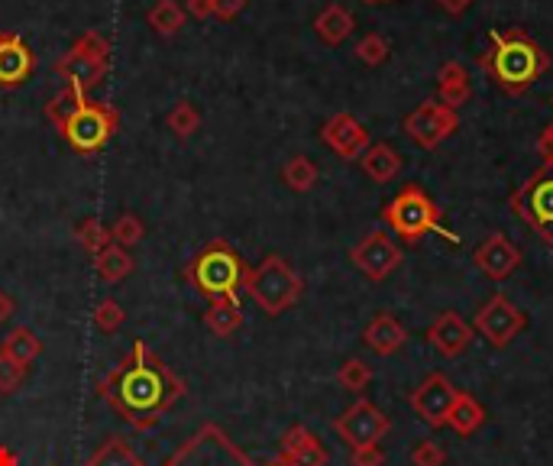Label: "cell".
Segmentation results:
<instances>
[{"label":"cell","instance_id":"7c38bea8","mask_svg":"<svg viewBox=\"0 0 553 466\" xmlns=\"http://www.w3.org/2000/svg\"><path fill=\"white\" fill-rule=\"evenodd\" d=\"M350 259H353V266L363 272L366 279L382 282V279H389L398 266H402V250H398V243L389 237V233L372 230L353 246Z\"/></svg>","mask_w":553,"mask_h":466},{"label":"cell","instance_id":"cb8c5ba5","mask_svg":"<svg viewBox=\"0 0 553 466\" xmlns=\"http://www.w3.org/2000/svg\"><path fill=\"white\" fill-rule=\"evenodd\" d=\"M482 424H486V408H482V402L473 399L469 392L456 395V402L450 408V418H447V428L469 437V434H476Z\"/></svg>","mask_w":553,"mask_h":466},{"label":"cell","instance_id":"b9f144b4","mask_svg":"<svg viewBox=\"0 0 553 466\" xmlns=\"http://www.w3.org/2000/svg\"><path fill=\"white\" fill-rule=\"evenodd\" d=\"M185 13L195 20H207L214 17V0H185Z\"/></svg>","mask_w":553,"mask_h":466},{"label":"cell","instance_id":"ab89813d","mask_svg":"<svg viewBox=\"0 0 553 466\" xmlns=\"http://www.w3.org/2000/svg\"><path fill=\"white\" fill-rule=\"evenodd\" d=\"M537 156L544 159V166H553V123H547L537 136Z\"/></svg>","mask_w":553,"mask_h":466},{"label":"cell","instance_id":"5bb4252c","mask_svg":"<svg viewBox=\"0 0 553 466\" xmlns=\"http://www.w3.org/2000/svg\"><path fill=\"white\" fill-rule=\"evenodd\" d=\"M321 140H324L327 149H334L343 162L359 159L369 149V143H372L369 130L353 114H334V117H330L321 127Z\"/></svg>","mask_w":553,"mask_h":466},{"label":"cell","instance_id":"ee69618b","mask_svg":"<svg viewBox=\"0 0 553 466\" xmlns=\"http://www.w3.org/2000/svg\"><path fill=\"white\" fill-rule=\"evenodd\" d=\"M13 311H17V301H13L7 292H0V324L13 318Z\"/></svg>","mask_w":553,"mask_h":466},{"label":"cell","instance_id":"1f68e13d","mask_svg":"<svg viewBox=\"0 0 553 466\" xmlns=\"http://www.w3.org/2000/svg\"><path fill=\"white\" fill-rule=\"evenodd\" d=\"M337 382H340V389H347V392H366V386L372 382V369L359 360V356H350V360H343V366L337 369Z\"/></svg>","mask_w":553,"mask_h":466},{"label":"cell","instance_id":"e575fe53","mask_svg":"<svg viewBox=\"0 0 553 466\" xmlns=\"http://www.w3.org/2000/svg\"><path fill=\"white\" fill-rule=\"evenodd\" d=\"M389 52H392L389 39L379 36V33H369V36H363L356 43V59L363 65H372V68L382 65V62H389Z\"/></svg>","mask_w":553,"mask_h":466},{"label":"cell","instance_id":"d6a6232c","mask_svg":"<svg viewBox=\"0 0 553 466\" xmlns=\"http://www.w3.org/2000/svg\"><path fill=\"white\" fill-rule=\"evenodd\" d=\"M78 243L85 246L91 256H98L104 246H110L114 240H110V227H104L101 217H85L78 227Z\"/></svg>","mask_w":553,"mask_h":466},{"label":"cell","instance_id":"ffe728a7","mask_svg":"<svg viewBox=\"0 0 553 466\" xmlns=\"http://www.w3.org/2000/svg\"><path fill=\"white\" fill-rule=\"evenodd\" d=\"M437 94H440V104H447V107H463L469 101V94H473V85H469V72H466V65L460 62H444L440 65V72H437Z\"/></svg>","mask_w":553,"mask_h":466},{"label":"cell","instance_id":"7bdbcfd3","mask_svg":"<svg viewBox=\"0 0 553 466\" xmlns=\"http://www.w3.org/2000/svg\"><path fill=\"white\" fill-rule=\"evenodd\" d=\"M440 7H444L450 17H463V13L469 10V4H473V0H437Z\"/></svg>","mask_w":553,"mask_h":466},{"label":"cell","instance_id":"277c9868","mask_svg":"<svg viewBox=\"0 0 553 466\" xmlns=\"http://www.w3.org/2000/svg\"><path fill=\"white\" fill-rule=\"evenodd\" d=\"M246 295H250L259 311H266L269 318H279L288 308L298 305V298L304 292V282L298 272L288 266L285 256H266L256 269L246 272L243 282Z\"/></svg>","mask_w":553,"mask_h":466},{"label":"cell","instance_id":"bcb514c9","mask_svg":"<svg viewBox=\"0 0 553 466\" xmlns=\"http://www.w3.org/2000/svg\"><path fill=\"white\" fill-rule=\"evenodd\" d=\"M363 4H392V0H363Z\"/></svg>","mask_w":553,"mask_h":466},{"label":"cell","instance_id":"74e56055","mask_svg":"<svg viewBox=\"0 0 553 466\" xmlns=\"http://www.w3.org/2000/svg\"><path fill=\"white\" fill-rule=\"evenodd\" d=\"M444 460H447V454L437 441H421L418 447L411 450L414 466H444Z\"/></svg>","mask_w":553,"mask_h":466},{"label":"cell","instance_id":"8d00e7d4","mask_svg":"<svg viewBox=\"0 0 553 466\" xmlns=\"http://www.w3.org/2000/svg\"><path fill=\"white\" fill-rule=\"evenodd\" d=\"M26 369H30V366L10 360L7 353H0V395L17 392L23 386V379H26Z\"/></svg>","mask_w":553,"mask_h":466},{"label":"cell","instance_id":"3957f363","mask_svg":"<svg viewBox=\"0 0 553 466\" xmlns=\"http://www.w3.org/2000/svg\"><path fill=\"white\" fill-rule=\"evenodd\" d=\"M246 263L224 240H214L185 266V276L207 298H237L246 282Z\"/></svg>","mask_w":553,"mask_h":466},{"label":"cell","instance_id":"d590c367","mask_svg":"<svg viewBox=\"0 0 553 466\" xmlns=\"http://www.w3.org/2000/svg\"><path fill=\"white\" fill-rule=\"evenodd\" d=\"M123 318H127V311L120 308V301L114 298H104L98 308H94V327L104 334H117L123 327Z\"/></svg>","mask_w":553,"mask_h":466},{"label":"cell","instance_id":"f6af8a7d","mask_svg":"<svg viewBox=\"0 0 553 466\" xmlns=\"http://www.w3.org/2000/svg\"><path fill=\"white\" fill-rule=\"evenodd\" d=\"M0 466H17V457H13L7 447H0Z\"/></svg>","mask_w":553,"mask_h":466},{"label":"cell","instance_id":"52a82bcc","mask_svg":"<svg viewBox=\"0 0 553 466\" xmlns=\"http://www.w3.org/2000/svg\"><path fill=\"white\" fill-rule=\"evenodd\" d=\"M107 62H110V39L88 30L65 52V59L59 62V75L65 78V85L88 94L91 88H98L101 78L107 75Z\"/></svg>","mask_w":553,"mask_h":466},{"label":"cell","instance_id":"9a60e30c","mask_svg":"<svg viewBox=\"0 0 553 466\" xmlns=\"http://www.w3.org/2000/svg\"><path fill=\"white\" fill-rule=\"evenodd\" d=\"M476 266L486 272L492 282H505L508 276H515L518 266H521V250L511 243L505 233H492L476 250Z\"/></svg>","mask_w":553,"mask_h":466},{"label":"cell","instance_id":"836d02e7","mask_svg":"<svg viewBox=\"0 0 553 466\" xmlns=\"http://www.w3.org/2000/svg\"><path fill=\"white\" fill-rule=\"evenodd\" d=\"M146 237V227L136 214H120L114 224H110V240H114L117 246H136Z\"/></svg>","mask_w":553,"mask_h":466},{"label":"cell","instance_id":"f35d334b","mask_svg":"<svg viewBox=\"0 0 553 466\" xmlns=\"http://www.w3.org/2000/svg\"><path fill=\"white\" fill-rule=\"evenodd\" d=\"M353 466H382L385 463V450L379 444H369V447H356L350 450Z\"/></svg>","mask_w":553,"mask_h":466},{"label":"cell","instance_id":"ac0fdd59","mask_svg":"<svg viewBox=\"0 0 553 466\" xmlns=\"http://www.w3.org/2000/svg\"><path fill=\"white\" fill-rule=\"evenodd\" d=\"M282 463L288 466H327V447L304 424L288 428L282 437Z\"/></svg>","mask_w":553,"mask_h":466},{"label":"cell","instance_id":"603a6c76","mask_svg":"<svg viewBox=\"0 0 553 466\" xmlns=\"http://www.w3.org/2000/svg\"><path fill=\"white\" fill-rule=\"evenodd\" d=\"M359 162H363V172L379 185L392 182V178L402 172V156H398L389 143H369V149L359 156Z\"/></svg>","mask_w":553,"mask_h":466},{"label":"cell","instance_id":"30bf717a","mask_svg":"<svg viewBox=\"0 0 553 466\" xmlns=\"http://www.w3.org/2000/svg\"><path fill=\"white\" fill-rule=\"evenodd\" d=\"M460 130V114L440 101H421L405 117V133L421 149H437L440 143Z\"/></svg>","mask_w":553,"mask_h":466},{"label":"cell","instance_id":"7dc6e473","mask_svg":"<svg viewBox=\"0 0 553 466\" xmlns=\"http://www.w3.org/2000/svg\"><path fill=\"white\" fill-rule=\"evenodd\" d=\"M269 466H288V463H282V460H279V463H269Z\"/></svg>","mask_w":553,"mask_h":466},{"label":"cell","instance_id":"7a4b0ae2","mask_svg":"<svg viewBox=\"0 0 553 466\" xmlns=\"http://www.w3.org/2000/svg\"><path fill=\"white\" fill-rule=\"evenodd\" d=\"M479 68L505 94H524L550 68V56L524 30L492 33V46L479 56Z\"/></svg>","mask_w":553,"mask_h":466},{"label":"cell","instance_id":"83f0119b","mask_svg":"<svg viewBox=\"0 0 553 466\" xmlns=\"http://www.w3.org/2000/svg\"><path fill=\"white\" fill-rule=\"evenodd\" d=\"M185 17H188V13L182 10V4H178V0H159V4L146 13L149 26L159 36H175L185 26Z\"/></svg>","mask_w":553,"mask_h":466},{"label":"cell","instance_id":"8fae6325","mask_svg":"<svg viewBox=\"0 0 553 466\" xmlns=\"http://www.w3.org/2000/svg\"><path fill=\"white\" fill-rule=\"evenodd\" d=\"M524 324H528L524 311L505 295H492L486 305L476 311V331L486 337L492 347H508L511 340L524 331Z\"/></svg>","mask_w":553,"mask_h":466},{"label":"cell","instance_id":"ba28073f","mask_svg":"<svg viewBox=\"0 0 553 466\" xmlns=\"http://www.w3.org/2000/svg\"><path fill=\"white\" fill-rule=\"evenodd\" d=\"M120 117L110 104L101 101H85L78 111L68 117V123L62 127L65 143L78 149V153H98L110 143V136L117 133Z\"/></svg>","mask_w":553,"mask_h":466},{"label":"cell","instance_id":"e0dca14e","mask_svg":"<svg viewBox=\"0 0 553 466\" xmlns=\"http://www.w3.org/2000/svg\"><path fill=\"white\" fill-rule=\"evenodd\" d=\"M427 340H431L437 353H444L453 360V356L466 353L469 344H473V327H469L456 311H440L434 324L427 327Z\"/></svg>","mask_w":553,"mask_h":466},{"label":"cell","instance_id":"d4e9b609","mask_svg":"<svg viewBox=\"0 0 553 466\" xmlns=\"http://www.w3.org/2000/svg\"><path fill=\"white\" fill-rule=\"evenodd\" d=\"M133 256L127 246H117V243H110L104 246V250L94 256V269H98V276L101 282H123L133 272Z\"/></svg>","mask_w":553,"mask_h":466},{"label":"cell","instance_id":"f1b7e54d","mask_svg":"<svg viewBox=\"0 0 553 466\" xmlns=\"http://www.w3.org/2000/svg\"><path fill=\"white\" fill-rule=\"evenodd\" d=\"M88 101V94L85 91H78V88H72V85H65L62 91H55L52 98H49V104H46V117L55 123V127H65L68 123V117H72L81 104Z\"/></svg>","mask_w":553,"mask_h":466},{"label":"cell","instance_id":"9c48e42d","mask_svg":"<svg viewBox=\"0 0 553 466\" xmlns=\"http://www.w3.org/2000/svg\"><path fill=\"white\" fill-rule=\"evenodd\" d=\"M392 428V421L389 415L379 408V405H372L369 399H359L353 402L343 415L334 421V431L340 434V441L347 444L350 450L356 447H369V444H379L385 434H389Z\"/></svg>","mask_w":553,"mask_h":466},{"label":"cell","instance_id":"484cf974","mask_svg":"<svg viewBox=\"0 0 553 466\" xmlns=\"http://www.w3.org/2000/svg\"><path fill=\"white\" fill-rule=\"evenodd\" d=\"M0 353H7L10 360H17L23 366H30L39 360V353H43V340L36 337V331H30L26 324L13 327V331L4 337V347H0Z\"/></svg>","mask_w":553,"mask_h":466},{"label":"cell","instance_id":"5b68a950","mask_svg":"<svg viewBox=\"0 0 553 466\" xmlns=\"http://www.w3.org/2000/svg\"><path fill=\"white\" fill-rule=\"evenodd\" d=\"M382 221L392 227V233H398L405 243H418L427 233H444L450 240V233L440 227V208L434 204V198L427 195L418 185H405L398 195L382 208Z\"/></svg>","mask_w":553,"mask_h":466},{"label":"cell","instance_id":"8992f818","mask_svg":"<svg viewBox=\"0 0 553 466\" xmlns=\"http://www.w3.org/2000/svg\"><path fill=\"white\" fill-rule=\"evenodd\" d=\"M511 211L553 246V166H541L511 191Z\"/></svg>","mask_w":553,"mask_h":466},{"label":"cell","instance_id":"44dd1931","mask_svg":"<svg viewBox=\"0 0 553 466\" xmlns=\"http://www.w3.org/2000/svg\"><path fill=\"white\" fill-rule=\"evenodd\" d=\"M353 30H356V17L340 4L324 7L314 20V33L321 36V43H327V46H340Z\"/></svg>","mask_w":553,"mask_h":466},{"label":"cell","instance_id":"4fadbf2b","mask_svg":"<svg viewBox=\"0 0 553 466\" xmlns=\"http://www.w3.org/2000/svg\"><path fill=\"white\" fill-rule=\"evenodd\" d=\"M460 389L444 373H431L427 379H421V386L411 392V408L427 428H447L450 408L456 402Z\"/></svg>","mask_w":553,"mask_h":466},{"label":"cell","instance_id":"4316f807","mask_svg":"<svg viewBox=\"0 0 553 466\" xmlns=\"http://www.w3.org/2000/svg\"><path fill=\"white\" fill-rule=\"evenodd\" d=\"M85 466H146V463L130 447V441H123V437H107V441L88 457Z\"/></svg>","mask_w":553,"mask_h":466},{"label":"cell","instance_id":"f546056e","mask_svg":"<svg viewBox=\"0 0 553 466\" xmlns=\"http://www.w3.org/2000/svg\"><path fill=\"white\" fill-rule=\"evenodd\" d=\"M282 182L292 191H298V195H304V191H311L317 185V166L308 156H292L282 166Z\"/></svg>","mask_w":553,"mask_h":466},{"label":"cell","instance_id":"6da1fadb","mask_svg":"<svg viewBox=\"0 0 553 466\" xmlns=\"http://www.w3.org/2000/svg\"><path fill=\"white\" fill-rule=\"evenodd\" d=\"M98 395L114 405V411L127 424H133V428H140V431H149L152 424H159L165 411L185 395V382L178 379L156 353H149L146 344L136 340L127 360H123L107 379H101Z\"/></svg>","mask_w":553,"mask_h":466},{"label":"cell","instance_id":"2e32d148","mask_svg":"<svg viewBox=\"0 0 553 466\" xmlns=\"http://www.w3.org/2000/svg\"><path fill=\"white\" fill-rule=\"evenodd\" d=\"M36 56L20 33L0 36V88H20L33 75Z\"/></svg>","mask_w":553,"mask_h":466},{"label":"cell","instance_id":"d6986e66","mask_svg":"<svg viewBox=\"0 0 553 466\" xmlns=\"http://www.w3.org/2000/svg\"><path fill=\"white\" fill-rule=\"evenodd\" d=\"M405 340H408V331L402 324H398L389 311H382L376 314L369 324H366V331H363V344L372 350V353H379V356H392L405 347Z\"/></svg>","mask_w":553,"mask_h":466},{"label":"cell","instance_id":"7402d4cb","mask_svg":"<svg viewBox=\"0 0 553 466\" xmlns=\"http://www.w3.org/2000/svg\"><path fill=\"white\" fill-rule=\"evenodd\" d=\"M204 324L214 337H233L243 327L240 298H211V308L204 311Z\"/></svg>","mask_w":553,"mask_h":466},{"label":"cell","instance_id":"4dcf8cb0","mask_svg":"<svg viewBox=\"0 0 553 466\" xmlns=\"http://www.w3.org/2000/svg\"><path fill=\"white\" fill-rule=\"evenodd\" d=\"M165 123H169V130L175 136H182V140H188V136H195L198 127H201V111L191 101H178L169 117H165Z\"/></svg>","mask_w":553,"mask_h":466},{"label":"cell","instance_id":"60d3db41","mask_svg":"<svg viewBox=\"0 0 553 466\" xmlns=\"http://www.w3.org/2000/svg\"><path fill=\"white\" fill-rule=\"evenodd\" d=\"M243 7H246V0H214V17L233 20V17H240Z\"/></svg>","mask_w":553,"mask_h":466}]
</instances>
